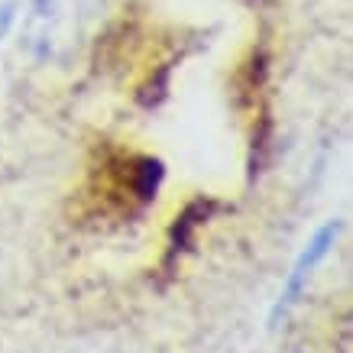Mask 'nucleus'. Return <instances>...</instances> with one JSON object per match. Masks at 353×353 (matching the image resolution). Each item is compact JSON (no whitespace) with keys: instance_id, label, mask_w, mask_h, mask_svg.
<instances>
[{"instance_id":"obj_1","label":"nucleus","mask_w":353,"mask_h":353,"mask_svg":"<svg viewBox=\"0 0 353 353\" xmlns=\"http://www.w3.org/2000/svg\"><path fill=\"white\" fill-rule=\"evenodd\" d=\"M97 17V0H30L20 23V49L39 65L72 62Z\"/></svg>"},{"instance_id":"obj_2","label":"nucleus","mask_w":353,"mask_h":353,"mask_svg":"<svg viewBox=\"0 0 353 353\" xmlns=\"http://www.w3.org/2000/svg\"><path fill=\"white\" fill-rule=\"evenodd\" d=\"M343 224L334 217V221H324L314 234H311V240L305 246H301V253L295 256V263H292L289 276H285V282H282V289H279V299L272 301V311H269V324H279L285 314H289L295 305H299V299L308 292L311 279H314V272L321 269V263L334 253V246H337V236H341Z\"/></svg>"},{"instance_id":"obj_3","label":"nucleus","mask_w":353,"mask_h":353,"mask_svg":"<svg viewBox=\"0 0 353 353\" xmlns=\"http://www.w3.org/2000/svg\"><path fill=\"white\" fill-rule=\"evenodd\" d=\"M62 353H130V350L114 341H108V337H85V341L72 343V347Z\"/></svg>"}]
</instances>
